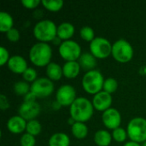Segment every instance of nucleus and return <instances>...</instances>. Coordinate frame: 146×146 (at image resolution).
<instances>
[{
    "instance_id": "1",
    "label": "nucleus",
    "mask_w": 146,
    "mask_h": 146,
    "mask_svg": "<svg viewBox=\"0 0 146 146\" xmlns=\"http://www.w3.org/2000/svg\"><path fill=\"white\" fill-rule=\"evenodd\" d=\"M70 116L77 122H86L93 115L92 102L86 98H77L70 106Z\"/></svg>"
},
{
    "instance_id": "2",
    "label": "nucleus",
    "mask_w": 146,
    "mask_h": 146,
    "mask_svg": "<svg viewBox=\"0 0 146 146\" xmlns=\"http://www.w3.org/2000/svg\"><path fill=\"white\" fill-rule=\"evenodd\" d=\"M52 49L48 43L38 42L34 44L29 51V59L37 67H46L51 62Z\"/></svg>"
},
{
    "instance_id": "3",
    "label": "nucleus",
    "mask_w": 146,
    "mask_h": 146,
    "mask_svg": "<svg viewBox=\"0 0 146 146\" xmlns=\"http://www.w3.org/2000/svg\"><path fill=\"white\" fill-rule=\"evenodd\" d=\"M33 35L40 42H52L57 36V27L50 20L39 21L33 27Z\"/></svg>"
},
{
    "instance_id": "4",
    "label": "nucleus",
    "mask_w": 146,
    "mask_h": 146,
    "mask_svg": "<svg viewBox=\"0 0 146 146\" xmlns=\"http://www.w3.org/2000/svg\"><path fill=\"white\" fill-rule=\"evenodd\" d=\"M104 80L101 72L94 69L85 74L82 78V87L87 93L96 95L102 91Z\"/></svg>"
},
{
    "instance_id": "5",
    "label": "nucleus",
    "mask_w": 146,
    "mask_h": 146,
    "mask_svg": "<svg viewBox=\"0 0 146 146\" xmlns=\"http://www.w3.org/2000/svg\"><path fill=\"white\" fill-rule=\"evenodd\" d=\"M127 136L131 141L137 143H145L146 141V119L135 117L127 124Z\"/></svg>"
},
{
    "instance_id": "6",
    "label": "nucleus",
    "mask_w": 146,
    "mask_h": 146,
    "mask_svg": "<svg viewBox=\"0 0 146 146\" xmlns=\"http://www.w3.org/2000/svg\"><path fill=\"white\" fill-rule=\"evenodd\" d=\"M114 59L121 63H127L133 59V48L126 39H119L112 45V53Z\"/></svg>"
},
{
    "instance_id": "7",
    "label": "nucleus",
    "mask_w": 146,
    "mask_h": 146,
    "mask_svg": "<svg viewBox=\"0 0 146 146\" xmlns=\"http://www.w3.org/2000/svg\"><path fill=\"white\" fill-rule=\"evenodd\" d=\"M111 43L105 38L96 37L90 43V52L98 59H104L112 53Z\"/></svg>"
},
{
    "instance_id": "8",
    "label": "nucleus",
    "mask_w": 146,
    "mask_h": 146,
    "mask_svg": "<svg viewBox=\"0 0 146 146\" xmlns=\"http://www.w3.org/2000/svg\"><path fill=\"white\" fill-rule=\"evenodd\" d=\"M58 51L61 57L67 62L78 61L82 54L80 45L71 39L62 41V44L58 48Z\"/></svg>"
},
{
    "instance_id": "9",
    "label": "nucleus",
    "mask_w": 146,
    "mask_h": 146,
    "mask_svg": "<svg viewBox=\"0 0 146 146\" xmlns=\"http://www.w3.org/2000/svg\"><path fill=\"white\" fill-rule=\"evenodd\" d=\"M54 92V83L48 78L37 79L31 85V92L37 98H45Z\"/></svg>"
},
{
    "instance_id": "10",
    "label": "nucleus",
    "mask_w": 146,
    "mask_h": 146,
    "mask_svg": "<svg viewBox=\"0 0 146 146\" xmlns=\"http://www.w3.org/2000/svg\"><path fill=\"white\" fill-rule=\"evenodd\" d=\"M76 98V91L71 85H63L60 86L56 93V102L61 106H71Z\"/></svg>"
},
{
    "instance_id": "11",
    "label": "nucleus",
    "mask_w": 146,
    "mask_h": 146,
    "mask_svg": "<svg viewBox=\"0 0 146 146\" xmlns=\"http://www.w3.org/2000/svg\"><path fill=\"white\" fill-rule=\"evenodd\" d=\"M40 111H41V107L36 102H31V103L24 102L19 107L18 110L19 115L27 121L35 120V118L39 115Z\"/></svg>"
},
{
    "instance_id": "12",
    "label": "nucleus",
    "mask_w": 146,
    "mask_h": 146,
    "mask_svg": "<svg viewBox=\"0 0 146 146\" xmlns=\"http://www.w3.org/2000/svg\"><path fill=\"white\" fill-rule=\"evenodd\" d=\"M102 120L103 123L108 129L115 130L120 127L121 123V115L116 109L110 108L103 113Z\"/></svg>"
},
{
    "instance_id": "13",
    "label": "nucleus",
    "mask_w": 146,
    "mask_h": 146,
    "mask_svg": "<svg viewBox=\"0 0 146 146\" xmlns=\"http://www.w3.org/2000/svg\"><path fill=\"white\" fill-rule=\"evenodd\" d=\"M112 101L113 99H112L111 94L104 91H101L100 92L94 95L92 98V104L95 110L104 113L107 110L110 109Z\"/></svg>"
},
{
    "instance_id": "14",
    "label": "nucleus",
    "mask_w": 146,
    "mask_h": 146,
    "mask_svg": "<svg viewBox=\"0 0 146 146\" xmlns=\"http://www.w3.org/2000/svg\"><path fill=\"white\" fill-rule=\"evenodd\" d=\"M7 65L9 69L15 74H23L28 68L26 59L19 55L10 56Z\"/></svg>"
},
{
    "instance_id": "15",
    "label": "nucleus",
    "mask_w": 146,
    "mask_h": 146,
    "mask_svg": "<svg viewBox=\"0 0 146 146\" xmlns=\"http://www.w3.org/2000/svg\"><path fill=\"white\" fill-rule=\"evenodd\" d=\"M27 121L20 115H15L9 119L7 122V127L9 131L15 134H19L26 131Z\"/></svg>"
},
{
    "instance_id": "16",
    "label": "nucleus",
    "mask_w": 146,
    "mask_h": 146,
    "mask_svg": "<svg viewBox=\"0 0 146 146\" xmlns=\"http://www.w3.org/2000/svg\"><path fill=\"white\" fill-rule=\"evenodd\" d=\"M78 62L83 70L89 72L95 69L97 66V58L91 52H84L80 56Z\"/></svg>"
},
{
    "instance_id": "17",
    "label": "nucleus",
    "mask_w": 146,
    "mask_h": 146,
    "mask_svg": "<svg viewBox=\"0 0 146 146\" xmlns=\"http://www.w3.org/2000/svg\"><path fill=\"white\" fill-rule=\"evenodd\" d=\"M80 66L78 61L74 62H66L62 66L63 76L68 79H74L76 78L80 71Z\"/></svg>"
},
{
    "instance_id": "18",
    "label": "nucleus",
    "mask_w": 146,
    "mask_h": 146,
    "mask_svg": "<svg viewBox=\"0 0 146 146\" xmlns=\"http://www.w3.org/2000/svg\"><path fill=\"white\" fill-rule=\"evenodd\" d=\"M74 27L69 22H62L57 27V36L63 41L69 40L74 34Z\"/></svg>"
},
{
    "instance_id": "19",
    "label": "nucleus",
    "mask_w": 146,
    "mask_h": 146,
    "mask_svg": "<svg viewBox=\"0 0 146 146\" xmlns=\"http://www.w3.org/2000/svg\"><path fill=\"white\" fill-rule=\"evenodd\" d=\"M45 72L47 78L50 80H59L63 76L62 68L59 64L52 62L46 66Z\"/></svg>"
},
{
    "instance_id": "20",
    "label": "nucleus",
    "mask_w": 146,
    "mask_h": 146,
    "mask_svg": "<svg viewBox=\"0 0 146 146\" xmlns=\"http://www.w3.org/2000/svg\"><path fill=\"white\" fill-rule=\"evenodd\" d=\"M49 146H69L70 139L64 133H56L49 139Z\"/></svg>"
},
{
    "instance_id": "21",
    "label": "nucleus",
    "mask_w": 146,
    "mask_h": 146,
    "mask_svg": "<svg viewBox=\"0 0 146 146\" xmlns=\"http://www.w3.org/2000/svg\"><path fill=\"white\" fill-rule=\"evenodd\" d=\"M112 134L107 130H98L94 135V142L98 146H109L112 141Z\"/></svg>"
},
{
    "instance_id": "22",
    "label": "nucleus",
    "mask_w": 146,
    "mask_h": 146,
    "mask_svg": "<svg viewBox=\"0 0 146 146\" xmlns=\"http://www.w3.org/2000/svg\"><path fill=\"white\" fill-rule=\"evenodd\" d=\"M14 20L13 17L5 11L0 12V31L2 33H7L13 28Z\"/></svg>"
},
{
    "instance_id": "23",
    "label": "nucleus",
    "mask_w": 146,
    "mask_h": 146,
    "mask_svg": "<svg viewBox=\"0 0 146 146\" xmlns=\"http://www.w3.org/2000/svg\"><path fill=\"white\" fill-rule=\"evenodd\" d=\"M72 134L78 139H84L88 134V127L84 122H75L71 127Z\"/></svg>"
},
{
    "instance_id": "24",
    "label": "nucleus",
    "mask_w": 146,
    "mask_h": 146,
    "mask_svg": "<svg viewBox=\"0 0 146 146\" xmlns=\"http://www.w3.org/2000/svg\"><path fill=\"white\" fill-rule=\"evenodd\" d=\"M14 92L19 96H26L31 92V86L26 81H17L13 86Z\"/></svg>"
},
{
    "instance_id": "25",
    "label": "nucleus",
    "mask_w": 146,
    "mask_h": 146,
    "mask_svg": "<svg viewBox=\"0 0 146 146\" xmlns=\"http://www.w3.org/2000/svg\"><path fill=\"white\" fill-rule=\"evenodd\" d=\"M41 3L46 9L52 12L59 11L64 4L63 1L62 0H42Z\"/></svg>"
},
{
    "instance_id": "26",
    "label": "nucleus",
    "mask_w": 146,
    "mask_h": 146,
    "mask_svg": "<svg viewBox=\"0 0 146 146\" xmlns=\"http://www.w3.org/2000/svg\"><path fill=\"white\" fill-rule=\"evenodd\" d=\"M26 131L27 133H29L34 137L38 135L42 131V127H41L40 122L38 121H37L36 119L27 121Z\"/></svg>"
},
{
    "instance_id": "27",
    "label": "nucleus",
    "mask_w": 146,
    "mask_h": 146,
    "mask_svg": "<svg viewBox=\"0 0 146 146\" xmlns=\"http://www.w3.org/2000/svg\"><path fill=\"white\" fill-rule=\"evenodd\" d=\"M80 36L85 41H87V42L91 43L95 38V33H94V30L91 27L85 26V27L80 28Z\"/></svg>"
},
{
    "instance_id": "28",
    "label": "nucleus",
    "mask_w": 146,
    "mask_h": 146,
    "mask_svg": "<svg viewBox=\"0 0 146 146\" xmlns=\"http://www.w3.org/2000/svg\"><path fill=\"white\" fill-rule=\"evenodd\" d=\"M117 87H118L117 80L114 78H108L104 80L103 91L111 94V93H114L117 90Z\"/></svg>"
},
{
    "instance_id": "29",
    "label": "nucleus",
    "mask_w": 146,
    "mask_h": 146,
    "mask_svg": "<svg viewBox=\"0 0 146 146\" xmlns=\"http://www.w3.org/2000/svg\"><path fill=\"white\" fill-rule=\"evenodd\" d=\"M127 132L122 128V127H118L115 130H113L112 133V138L114 140H115L118 143H122L127 139Z\"/></svg>"
},
{
    "instance_id": "30",
    "label": "nucleus",
    "mask_w": 146,
    "mask_h": 146,
    "mask_svg": "<svg viewBox=\"0 0 146 146\" xmlns=\"http://www.w3.org/2000/svg\"><path fill=\"white\" fill-rule=\"evenodd\" d=\"M20 144L21 146H35V144H36L35 137L26 133L21 137Z\"/></svg>"
},
{
    "instance_id": "31",
    "label": "nucleus",
    "mask_w": 146,
    "mask_h": 146,
    "mask_svg": "<svg viewBox=\"0 0 146 146\" xmlns=\"http://www.w3.org/2000/svg\"><path fill=\"white\" fill-rule=\"evenodd\" d=\"M22 77L26 82H34L37 80V71L33 68H28L23 74Z\"/></svg>"
},
{
    "instance_id": "32",
    "label": "nucleus",
    "mask_w": 146,
    "mask_h": 146,
    "mask_svg": "<svg viewBox=\"0 0 146 146\" xmlns=\"http://www.w3.org/2000/svg\"><path fill=\"white\" fill-rule=\"evenodd\" d=\"M6 37L7 38L12 42V43H16L20 40L21 38V34H20V32L18 29L13 27L12 29H10L9 31H8L6 33Z\"/></svg>"
},
{
    "instance_id": "33",
    "label": "nucleus",
    "mask_w": 146,
    "mask_h": 146,
    "mask_svg": "<svg viewBox=\"0 0 146 146\" xmlns=\"http://www.w3.org/2000/svg\"><path fill=\"white\" fill-rule=\"evenodd\" d=\"M9 54L7 49H5L3 46L0 47V65L3 66L4 64L8 63L9 60Z\"/></svg>"
},
{
    "instance_id": "34",
    "label": "nucleus",
    "mask_w": 146,
    "mask_h": 146,
    "mask_svg": "<svg viewBox=\"0 0 146 146\" xmlns=\"http://www.w3.org/2000/svg\"><path fill=\"white\" fill-rule=\"evenodd\" d=\"M40 3H41L40 0H22L21 1V3L23 4V6L29 9L37 8Z\"/></svg>"
},
{
    "instance_id": "35",
    "label": "nucleus",
    "mask_w": 146,
    "mask_h": 146,
    "mask_svg": "<svg viewBox=\"0 0 146 146\" xmlns=\"http://www.w3.org/2000/svg\"><path fill=\"white\" fill-rule=\"evenodd\" d=\"M9 103L8 98L5 97V95L1 94L0 95V108L2 110H6L9 108Z\"/></svg>"
},
{
    "instance_id": "36",
    "label": "nucleus",
    "mask_w": 146,
    "mask_h": 146,
    "mask_svg": "<svg viewBox=\"0 0 146 146\" xmlns=\"http://www.w3.org/2000/svg\"><path fill=\"white\" fill-rule=\"evenodd\" d=\"M36 97L34 96V94H33L31 92L29 93H27L25 97H24V102H27V103H31V102H36Z\"/></svg>"
},
{
    "instance_id": "37",
    "label": "nucleus",
    "mask_w": 146,
    "mask_h": 146,
    "mask_svg": "<svg viewBox=\"0 0 146 146\" xmlns=\"http://www.w3.org/2000/svg\"><path fill=\"white\" fill-rule=\"evenodd\" d=\"M52 43L54 44H57V45H61L62 44V39L58 37V36H56L53 40H52Z\"/></svg>"
},
{
    "instance_id": "38",
    "label": "nucleus",
    "mask_w": 146,
    "mask_h": 146,
    "mask_svg": "<svg viewBox=\"0 0 146 146\" xmlns=\"http://www.w3.org/2000/svg\"><path fill=\"white\" fill-rule=\"evenodd\" d=\"M123 146H142L140 145V144L137 143V142H133V141H129L127 143H126Z\"/></svg>"
},
{
    "instance_id": "39",
    "label": "nucleus",
    "mask_w": 146,
    "mask_h": 146,
    "mask_svg": "<svg viewBox=\"0 0 146 146\" xmlns=\"http://www.w3.org/2000/svg\"><path fill=\"white\" fill-rule=\"evenodd\" d=\"M140 74H143V75H145L146 74V66H144L140 68Z\"/></svg>"
},
{
    "instance_id": "40",
    "label": "nucleus",
    "mask_w": 146,
    "mask_h": 146,
    "mask_svg": "<svg viewBox=\"0 0 146 146\" xmlns=\"http://www.w3.org/2000/svg\"><path fill=\"white\" fill-rule=\"evenodd\" d=\"M142 146H146V141L145 142V143H143V145H142Z\"/></svg>"
}]
</instances>
